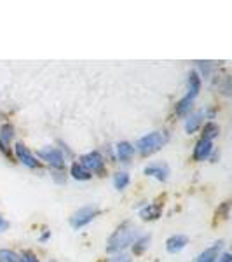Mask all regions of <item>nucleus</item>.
I'll use <instances>...</instances> for the list:
<instances>
[{
	"label": "nucleus",
	"mask_w": 232,
	"mask_h": 262,
	"mask_svg": "<svg viewBox=\"0 0 232 262\" xmlns=\"http://www.w3.org/2000/svg\"><path fill=\"white\" fill-rule=\"evenodd\" d=\"M138 238H140L138 227L133 224V222L126 220V222H122V224L114 231V234L108 238L105 250H107V254H117V252L128 248L131 243H135Z\"/></svg>",
	"instance_id": "f257e3e1"
},
{
	"label": "nucleus",
	"mask_w": 232,
	"mask_h": 262,
	"mask_svg": "<svg viewBox=\"0 0 232 262\" xmlns=\"http://www.w3.org/2000/svg\"><path fill=\"white\" fill-rule=\"evenodd\" d=\"M168 140H170V135L166 133V131H154V133L141 137L137 142V149L140 151L141 156H150L154 152H157L162 145L168 144Z\"/></svg>",
	"instance_id": "f03ea898"
},
{
	"label": "nucleus",
	"mask_w": 232,
	"mask_h": 262,
	"mask_svg": "<svg viewBox=\"0 0 232 262\" xmlns=\"http://www.w3.org/2000/svg\"><path fill=\"white\" fill-rule=\"evenodd\" d=\"M98 213H99V210L96 207H84V208H81V210H77L70 217L72 227H74V229H81V227H84V225L91 224L93 218H94Z\"/></svg>",
	"instance_id": "7ed1b4c3"
},
{
	"label": "nucleus",
	"mask_w": 232,
	"mask_h": 262,
	"mask_svg": "<svg viewBox=\"0 0 232 262\" xmlns=\"http://www.w3.org/2000/svg\"><path fill=\"white\" fill-rule=\"evenodd\" d=\"M79 164H81L86 171H89V173H96V171L103 170L105 161H103V157H101L99 152H89V154L82 156Z\"/></svg>",
	"instance_id": "20e7f679"
},
{
	"label": "nucleus",
	"mask_w": 232,
	"mask_h": 262,
	"mask_svg": "<svg viewBox=\"0 0 232 262\" xmlns=\"http://www.w3.org/2000/svg\"><path fill=\"white\" fill-rule=\"evenodd\" d=\"M37 156L41 159H44L46 162H49L52 168H63V164H65V159H63V154L58 151V149H52V147H46V149H41V151L37 152Z\"/></svg>",
	"instance_id": "39448f33"
},
{
	"label": "nucleus",
	"mask_w": 232,
	"mask_h": 262,
	"mask_svg": "<svg viewBox=\"0 0 232 262\" xmlns=\"http://www.w3.org/2000/svg\"><path fill=\"white\" fill-rule=\"evenodd\" d=\"M14 151H16V157H18L19 161L25 164V166H28V168H37L39 166V161L35 159V156H33L32 152L28 151V147H26V145H23L21 142H19V144H16Z\"/></svg>",
	"instance_id": "423d86ee"
},
{
	"label": "nucleus",
	"mask_w": 232,
	"mask_h": 262,
	"mask_svg": "<svg viewBox=\"0 0 232 262\" xmlns=\"http://www.w3.org/2000/svg\"><path fill=\"white\" fill-rule=\"evenodd\" d=\"M187 245H188L187 236H184V234H175V236L166 240V250L170 252V254H178V252L184 250Z\"/></svg>",
	"instance_id": "0eeeda50"
},
{
	"label": "nucleus",
	"mask_w": 232,
	"mask_h": 262,
	"mask_svg": "<svg viewBox=\"0 0 232 262\" xmlns=\"http://www.w3.org/2000/svg\"><path fill=\"white\" fill-rule=\"evenodd\" d=\"M145 175L148 177H154L157 178L159 182H166L168 180V175H170V168L166 166V164H150L143 170Z\"/></svg>",
	"instance_id": "6e6552de"
},
{
	"label": "nucleus",
	"mask_w": 232,
	"mask_h": 262,
	"mask_svg": "<svg viewBox=\"0 0 232 262\" xmlns=\"http://www.w3.org/2000/svg\"><path fill=\"white\" fill-rule=\"evenodd\" d=\"M222 247H224V241H217L215 245H211L210 248H206V250L203 252V254L199 255L197 261L195 262H215L218 259V254H220Z\"/></svg>",
	"instance_id": "1a4fd4ad"
},
{
	"label": "nucleus",
	"mask_w": 232,
	"mask_h": 262,
	"mask_svg": "<svg viewBox=\"0 0 232 262\" xmlns=\"http://www.w3.org/2000/svg\"><path fill=\"white\" fill-rule=\"evenodd\" d=\"M211 149H213V144L210 140L201 138L194 149V161H204L211 154Z\"/></svg>",
	"instance_id": "9d476101"
},
{
	"label": "nucleus",
	"mask_w": 232,
	"mask_h": 262,
	"mask_svg": "<svg viewBox=\"0 0 232 262\" xmlns=\"http://www.w3.org/2000/svg\"><path fill=\"white\" fill-rule=\"evenodd\" d=\"M199 91H201V77H199L197 72H190V74H188V93H187V96L188 98H192V100H195V96L199 95Z\"/></svg>",
	"instance_id": "9b49d317"
},
{
	"label": "nucleus",
	"mask_w": 232,
	"mask_h": 262,
	"mask_svg": "<svg viewBox=\"0 0 232 262\" xmlns=\"http://www.w3.org/2000/svg\"><path fill=\"white\" fill-rule=\"evenodd\" d=\"M161 213H162V205H148V207H145L140 211L143 220H155V218L161 217Z\"/></svg>",
	"instance_id": "f8f14e48"
},
{
	"label": "nucleus",
	"mask_w": 232,
	"mask_h": 262,
	"mask_svg": "<svg viewBox=\"0 0 232 262\" xmlns=\"http://www.w3.org/2000/svg\"><path fill=\"white\" fill-rule=\"evenodd\" d=\"M133 154H135V147H133L131 144H128V142H121V144L117 145V157H119V161L128 162L129 159L133 157Z\"/></svg>",
	"instance_id": "ddd939ff"
},
{
	"label": "nucleus",
	"mask_w": 232,
	"mask_h": 262,
	"mask_svg": "<svg viewBox=\"0 0 232 262\" xmlns=\"http://www.w3.org/2000/svg\"><path fill=\"white\" fill-rule=\"evenodd\" d=\"M203 115H204V112L192 114L190 117L187 119V122H185V131H187V133H194V131H197L199 124H201V121H203Z\"/></svg>",
	"instance_id": "4468645a"
},
{
	"label": "nucleus",
	"mask_w": 232,
	"mask_h": 262,
	"mask_svg": "<svg viewBox=\"0 0 232 262\" xmlns=\"http://www.w3.org/2000/svg\"><path fill=\"white\" fill-rule=\"evenodd\" d=\"M218 133H220V128H218L215 122H206L203 128V138L204 140H213L215 137H218Z\"/></svg>",
	"instance_id": "2eb2a0df"
},
{
	"label": "nucleus",
	"mask_w": 232,
	"mask_h": 262,
	"mask_svg": "<svg viewBox=\"0 0 232 262\" xmlns=\"http://www.w3.org/2000/svg\"><path fill=\"white\" fill-rule=\"evenodd\" d=\"M192 104H194V100H192V98L184 96V98H182V100L177 104V114L178 115H187L188 112H190V108H192Z\"/></svg>",
	"instance_id": "dca6fc26"
},
{
	"label": "nucleus",
	"mask_w": 232,
	"mask_h": 262,
	"mask_svg": "<svg viewBox=\"0 0 232 262\" xmlns=\"http://www.w3.org/2000/svg\"><path fill=\"white\" fill-rule=\"evenodd\" d=\"M72 177H74L75 180H89V178H91V173L86 171L79 162H74V164H72Z\"/></svg>",
	"instance_id": "f3484780"
},
{
	"label": "nucleus",
	"mask_w": 232,
	"mask_h": 262,
	"mask_svg": "<svg viewBox=\"0 0 232 262\" xmlns=\"http://www.w3.org/2000/svg\"><path fill=\"white\" fill-rule=\"evenodd\" d=\"M114 185L117 191H122L129 185V175L126 171H121V173H115L114 175Z\"/></svg>",
	"instance_id": "a211bd4d"
},
{
	"label": "nucleus",
	"mask_w": 232,
	"mask_h": 262,
	"mask_svg": "<svg viewBox=\"0 0 232 262\" xmlns=\"http://www.w3.org/2000/svg\"><path fill=\"white\" fill-rule=\"evenodd\" d=\"M14 137V128L11 124H4L2 126V131H0V142L2 144H9Z\"/></svg>",
	"instance_id": "6ab92c4d"
},
{
	"label": "nucleus",
	"mask_w": 232,
	"mask_h": 262,
	"mask_svg": "<svg viewBox=\"0 0 232 262\" xmlns=\"http://www.w3.org/2000/svg\"><path fill=\"white\" fill-rule=\"evenodd\" d=\"M0 262H19V255L12 250H0Z\"/></svg>",
	"instance_id": "aec40b11"
},
{
	"label": "nucleus",
	"mask_w": 232,
	"mask_h": 262,
	"mask_svg": "<svg viewBox=\"0 0 232 262\" xmlns=\"http://www.w3.org/2000/svg\"><path fill=\"white\" fill-rule=\"evenodd\" d=\"M229 211H231V201H224V203L217 208L215 217H217V220L218 218H220V220H225V218L229 217Z\"/></svg>",
	"instance_id": "412c9836"
},
{
	"label": "nucleus",
	"mask_w": 232,
	"mask_h": 262,
	"mask_svg": "<svg viewBox=\"0 0 232 262\" xmlns=\"http://www.w3.org/2000/svg\"><path fill=\"white\" fill-rule=\"evenodd\" d=\"M148 243H150V236L138 238V240L135 241V247H133V252H135V254H141V252H143L145 248L148 247Z\"/></svg>",
	"instance_id": "4be33fe9"
},
{
	"label": "nucleus",
	"mask_w": 232,
	"mask_h": 262,
	"mask_svg": "<svg viewBox=\"0 0 232 262\" xmlns=\"http://www.w3.org/2000/svg\"><path fill=\"white\" fill-rule=\"evenodd\" d=\"M19 262H39L37 255L32 254V252H23L21 255H19Z\"/></svg>",
	"instance_id": "5701e85b"
},
{
	"label": "nucleus",
	"mask_w": 232,
	"mask_h": 262,
	"mask_svg": "<svg viewBox=\"0 0 232 262\" xmlns=\"http://www.w3.org/2000/svg\"><path fill=\"white\" fill-rule=\"evenodd\" d=\"M110 262H131V259H129L128 255L122 254V255H117V257H114Z\"/></svg>",
	"instance_id": "b1692460"
},
{
	"label": "nucleus",
	"mask_w": 232,
	"mask_h": 262,
	"mask_svg": "<svg viewBox=\"0 0 232 262\" xmlns=\"http://www.w3.org/2000/svg\"><path fill=\"white\" fill-rule=\"evenodd\" d=\"M232 261V255L231 254H224L220 259H218V262H231Z\"/></svg>",
	"instance_id": "393cba45"
},
{
	"label": "nucleus",
	"mask_w": 232,
	"mask_h": 262,
	"mask_svg": "<svg viewBox=\"0 0 232 262\" xmlns=\"http://www.w3.org/2000/svg\"><path fill=\"white\" fill-rule=\"evenodd\" d=\"M4 227H7V222H5L4 218L0 217V229H4Z\"/></svg>",
	"instance_id": "a878e982"
},
{
	"label": "nucleus",
	"mask_w": 232,
	"mask_h": 262,
	"mask_svg": "<svg viewBox=\"0 0 232 262\" xmlns=\"http://www.w3.org/2000/svg\"><path fill=\"white\" fill-rule=\"evenodd\" d=\"M49 234H51V231H47V233H44V234H42V236H41V241H46V240H47V238H49Z\"/></svg>",
	"instance_id": "bb28decb"
}]
</instances>
